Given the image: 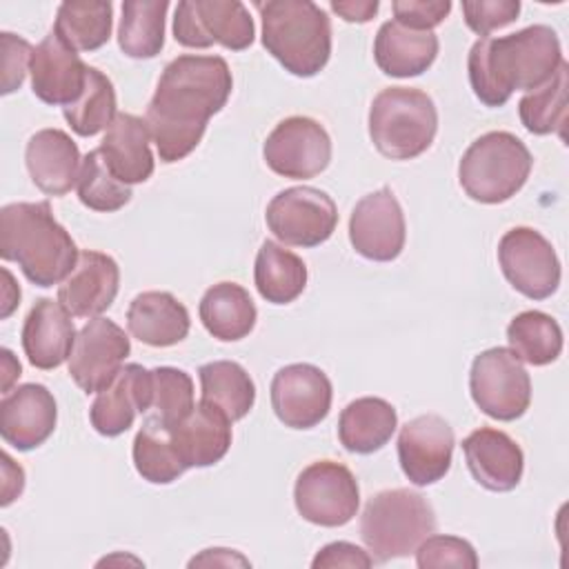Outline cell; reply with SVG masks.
<instances>
[{"label":"cell","mask_w":569,"mask_h":569,"mask_svg":"<svg viewBox=\"0 0 569 569\" xmlns=\"http://www.w3.org/2000/svg\"><path fill=\"white\" fill-rule=\"evenodd\" d=\"M231 87L229 64L220 56L184 53L164 67L144 113L162 162H178L198 147L209 118L227 104Z\"/></svg>","instance_id":"cell-1"},{"label":"cell","mask_w":569,"mask_h":569,"mask_svg":"<svg viewBox=\"0 0 569 569\" xmlns=\"http://www.w3.org/2000/svg\"><path fill=\"white\" fill-rule=\"evenodd\" d=\"M560 64V40L547 24H531L502 38H480L467 60L471 89L487 107H502L518 89L542 87Z\"/></svg>","instance_id":"cell-2"},{"label":"cell","mask_w":569,"mask_h":569,"mask_svg":"<svg viewBox=\"0 0 569 569\" xmlns=\"http://www.w3.org/2000/svg\"><path fill=\"white\" fill-rule=\"evenodd\" d=\"M0 256L18 262L38 287L60 284L78 262V247L53 218L51 204L11 202L0 211Z\"/></svg>","instance_id":"cell-3"},{"label":"cell","mask_w":569,"mask_h":569,"mask_svg":"<svg viewBox=\"0 0 569 569\" xmlns=\"http://www.w3.org/2000/svg\"><path fill=\"white\" fill-rule=\"evenodd\" d=\"M262 18V47L298 78L325 69L331 56V20L311 0L256 2Z\"/></svg>","instance_id":"cell-4"},{"label":"cell","mask_w":569,"mask_h":569,"mask_svg":"<svg viewBox=\"0 0 569 569\" xmlns=\"http://www.w3.org/2000/svg\"><path fill=\"white\" fill-rule=\"evenodd\" d=\"M436 531L427 498L411 489H387L371 496L360 518V538L376 562L409 556Z\"/></svg>","instance_id":"cell-5"},{"label":"cell","mask_w":569,"mask_h":569,"mask_svg":"<svg viewBox=\"0 0 569 569\" xmlns=\"http://www.w3.org/2000/svg\"><path fill=\"white\" fill-rule=\"evenodd\" d=\"M438 131L433 100L413 87H387L369 107V138L391 160H411L425 153Z\"/></svg>","instance_id":"cell-6"},{"label":"cell","mask_w":569,"mask_h":569,"mask_svg":"<svg viewBox=\"0 0 569 569\" xmlns=\"http://www.w3.org/2000/svg\"><path fill=\"white\" fill-rule=\"evenodd\" d=\"M527 144L509 131H489L473 140L458 164L465 193L482 204H498L516 196L531 173Z\"/></svg>","instance_id":"cell-7"},{"label":"cell","mask_w":569,"mask_h":569,"mask_svg":"<svg viewBox=\"0 0 569 569\" xmlns=\"http://www.w3.org/2000/svg\"><path fill=\"white\" fill-rule=\"evenodd\" d=\"M469 391L482 413L511 422L529 409L531 378L511 349L491 347L473 358Z\"/></svg>","instance_id":"cell-8"},{"label":"cell","mask_w":569,"mask_h":569,"mask_svg":"<svg viewBox=\"0 0 569 569\" xmlns=\"http://www.w3.org/2000/svg\"><path fill=\"white\" fill-rule=\"evenodd\" d=\"M256 27L247 7L238 0H182L173 16V38L189 49H207L213 42L242 51L253 42Z\"/></svg>","instance_id":"cell-9"},{"label":"cell","mask_w":569,"mask_h":569,"mask_svg":"<svg viewBox=\"0 0 569 569\" xmlns=\"http://www.w3.org/2000/svg\"><path fill=\"white\" fill-rule=\"evenodd\" d=\"M293 502L307 522L320 527H342L358 511V480L342 462H311L298 473Z\"/></svg>","instance_id":"cell-10"},{"label":"cell","mask_w":569,"mask_h":569,"mask_svg":"<svg viewBox=\"0 0 569 569\" xmlns=\"http://www.w3.org/2000/svg\"><path fill=\"white\" fill-rule=\"evenodd\" d=\"M264 220L280 242L318 247L336 231L338 209L331 196L316 187H291L271 198Z\"/></svg>","instance_id":"cell-11"},{"label":"cell","mask_w":569,"mask_h":569,"mask_svg":"<svg viewBox=\"0 0 569 569\" xmlns=\"http://www.w3.org/2000/svg\"><path fill=\"white\" fill-rule=\"evenodd\" d=\"M498 262L509 284L531 300H545L560 284V260L551 242L531 227H513L498 242Z\"/></svg>","instance_id":"cell-12"},{"label":"cell","mask_w":569,"mask_h":569,"mask_svg":"<svg viewBox=\"0 0 569 569\" xmlns=\"http://www.w3.org/2000/svg\"><path fill=\"white\" fill-rule=\"evenodd\" d=\"M262 156L267 167L282 178H313L331 162V138L318 120L291 116L267 136Z\"/></svg>","instance_id":"cell-13"},{"label":"cell","mask_w":569,"mask_h":569,"mask_svg":"<svg viewBox=\"0 0 569 569\" xmlns=\"http://www.w3.org/2000/svg\"><path fill=\"white\" fill-rule=\"evenodd\" d=\"M131 351L129 336L109 318H91L76 336L69 356V376L84 393H98L120 373Z\"/></svg>","instance_id":"cell-14"},{"label":"cell","mask_w":569,"mask_h":569,"mask_svg":"<svg viewBox=\"0 0 569 569\" xmlns=\"http://www.w3.org/2000/svg\"><path fill=\"white\" fill-rule=\"evenodd\" d=\"M405 213L389 187L362 196L349 218V240L356 253L376 262H391L405 249Z\"/></svg>","instance_id":"cell-15"},{"label":"cell","mask_w":569,"mask_h":569,"mask_svg":"<svg viewBox=\"0 0 569 569\" xmlns=\"http://www.w3.org/2000/svg\"><path fill=\"white\" fill-rule=\"evenodd\" d=\"M331 380L309 362L287 365L271 380V407L278 420L291 429H311L320 425L331 409Z\"/></svg>","instance_id":"cell-16"},{"label":"cell","mask_w":569,"mask_h":569,"mask_svg":"<svg viewBox=\"0 0 569 569\" xmlns=\"http://www.w3.org/2000/svg\"><path fill=\"white\" fill-rule=\"evenodd\" d=\"M453 445V429L442 416H416L398 433V460L402 473L416 487L438 482L451 467Z\"/></svg>","instance_id":"cell-17"},{"label":"cell","mask_w":569,"mask_h":569,"mask_svg":"<svg viewBox=\"0 0 569 569\" xmlns=\"http://www.w3.org/2000/svg\"><path fill=\"white\" fill-rule=\"evenodd\" d=\"M56 420V398L38 382L16 387L0 402V436L18 451L40 447L53 433Z\"/></svg>","instance_id":"cell-18"},{"label":"cell","mask_w":569,"mask_h":569,"mask_svg":"<svg viewBox=\"0 0 569 569\" xmlns=\"http://www.w3.org/2000/svg\"><path fill=\"white\" fill-rule=\"evenodd\" d=\"M87 71L89 67L53 29L38 47H33L29 67L31 89L44 104L67 107L76 102L84 91Z\"/></svg>","instance_id":"cell-19"},{"label":"cell","mask_w":569,"mask_h":569,"mask_svg":"<svg viewBox=\"0 0 569 569\" xmlns=\"http://www.w3.org/2000/svg\"><path fill=\"white\" fill-rule=\"evenodd\" d=\"M120 287L118 262L102 251H80L73 271L60 282L58 300L78 318H98L107 311Z\"/></svg>","instance_id":"cell-20"},{"label":"cell","mask_w":569,"mask_h":569,"mask_svg":"<svg viewBox=\"0 0 569 569\" xmlns=\"http://www.w3.org/2000/svg\"><path fill=\"white\" fill-rule=\"evenodd\" d=\"M151 409V371L142 365H124L109 387L98 391L89 420L100 436L124 433L138 413Z\"/></svg>","instance_id":"cell-21"},{"label":"cell","mask_w":569,"mask_h":569,"mask_svg":"<svg viewBox=\"0 0 569 569\" xmlns=\"http://www.w3.org/2000/svg\"><path fill=\"white\" fill-rule=\"evenodd\" d=\"M462 451L473 480L489 491H511L525 469L518 442L493 427H480L462 440Z\"/></svg>","instance_id":"cell-22"},{"label":"cell","mask_w":569,"mask_h":569,"mask_svg":"<svg viewBox=\"0 0 569 569\" xmlns=\"http://www.w3.org/2000/svg\"><path fill=\"white\" fill-rule=\"evenodd\" d=\"M76 336L71 313L62 307V302L40 298L24 318L22 349L36 369L49 371L69 360Z\"/></svg>","instance_id":"cell-23"},{"label":"cell","mask_w":569,"mask_h":569,"mask_svg":"<svg viewBox=\"0 0 569 569\" xmlns=\"http://www.w3.org/2000/svg\"><path fill=\"white\" fill-rule=\"evenodd\" d=\"M27 171L33 184L47 196H64L78 184L80 151L71 136L62 129L36 131L24 149Z\"/></svg>","instance_id":"cell-24"},{"label":"cell","mask_w":569,"mask_h":569,"mask_svg":"<svg viewBox=\"0 0 569 569\" xmlns=\"http://www.w3.org/2000/svg\"><path fill=\"white\" fill-rule=\"evenodd\" d=\"M171 438L187 469L211 467L231 447V420L218 407L200 400L180 425L171 427Z\"/></svg>","instance_id":"cell-25"},{"label":"cell","mask_w":569,"mask_h":569,"mask_svg":"<svg viewBox=\"0 0 569 569\" xmlns=\"http://www.w3.org/2000/svg\"><path fill=\"white\" fill-rule=\"evenodd\" d=\"M149 142L151 136L142 118L133 113H118L107 127L98 149L120 182L138 184L149 180L153 173V153Z\"/></svg>","instance_id":"cell-26"},{"label":"cell","mask_w":569,"mask_h":569,"mask_svg":"<svg viewBox=\"0 0 569 569\" xmlns=\"http://www.w3.org/2000/svg\"><path fill=\"white\" fill-rule=\"evenodd\" d=\"M127 327L149 347H171L187 338L191 320L187 307L169 291H142L127 309Z\"/></svg>","instance_id":"cell-27"},{"label":"cell","mask_w":569,"mask_h":569,"mask_svg":"<svg viewBox=\"0 0 569 569\" xmlns=\"http://www.w3.org/2000/svg\"><path fill=\"white\" fill-rule=\"evenodd\" d=\"M438 36L416 31L396 20L380 24L373 42V58L382 73L391 78H413L427 71L438 56Z\"/></svg>","instance_id":"cell-28"},{"label":"cell","mask_w":569,"mask_h":569,"mask_svg":"<svg viewBox=\"0 0 569 569\" xmlns=\"http://www.w3.org/2000/svg\"><path fill=\"white\" fill-rule=\"evenodd\" d=\"M398 427V413L391 402L365 396L349 402L338 420L340 445L351 453H373L382 449Z\"/></svg>","instance_id":"cell-29"},{"label":"cell","mask_w":569,"mask_h":569,"mask_svg":"<svg viewBox=\"0 0 569 569\" xmlns=\"http://www.w3.org/2000/svg\"><path fill=\"white\" fill-rule=\"evenodd\" d=\"M198 313L204 329L222 342H236L249 336L258 318L249 291L236 282L209 287L200 300Z\"/></svg>","instance_id":"cell-30"},{"label":"cell","mask_w":569,"mask_h":569,"mask_svg":"<svg viewBox=\"0 0 569 569\" xmlns=\"http://www.w3.org/2000/svg\"><path fill=\"white\" fill-rule=\"evenodd\" d=\"M253 280L258 293L271 305L293 302L307 287V267L300 256L264 240L256 256Z\"/></svg>","instance_id":"cell-31"},{"label":"cell","mask_w":569,"mask_h":569,"mask_svg":"<svg viewBox=\"0 0 569 569\" xmlns=\"http://www.w3.org/2000/svg\"><path fill=\"white\" fill-rule=\"evenodd\" d=\"M202 400L224 411L236 422L244 418L256 402V385L242 365L233 360H213L198 369Z\"/></svg>","instance_id":"cell-32"},{"label":"cell","mask_w":569,"mask_h":569,"mask_svg":"<svg viewBox=\"0 0 569 569\" xmlns=\"http://www.w3.org/2000/svg\"><path fill=\"white\" fill-rule=\"evenodd\" d=\"M167 0H127L118 27V44L124 56L149 60L164 47Z\"/></svg>","instance_id":"cell-33"},{"label":"cell","mask_w":569,"mask_h":569,"mask_svg":"<svg viewBox=\"0 0 569 569\" xmlns=\"http://www.w3.org/2000/svg\"><path fill=\"white\" fill-rule=\"evenodd\" d=\"M113 4L69 0L58 7L53 31L73 51H96L111 38Z\"/></svg>","instance_id":"cell-34"},{"label":"cell","mask_w":569,"mask_h":569,"mask_svg":"<svg viewBox=\"0 0 569 569\" xmlns=\"http://www.w3.org/2000/svg\"><path fill=\"white\" fill-rule=\"evenodd\" d=\"M136 471L151 485H169L178 480L187 467L173 445L171 429L158 418H149L133 438Z\"/></svg>","instance_id":"cell-35"},{"label":"cell","mask_w":569,"mask_h":569,"mask_svg":"<svg viewBox=\"0 0 569 569\" xmlns=\"http://www.w3.org/2000/svg\"><path fill=\"white\" fill-rule=\"evenodd\" d=\"M507 340L520 362L545 367L562 351L560 325L542 311L529 309L518 313L507 327Z\"/></svg>","instance_id":"cell-36"},{"label":"cell","mask_w":569,"mask_h":569,"mask_svg":"<svg viewBox=\"0 0 569 569\" xmlns=\"http://www.w3.org/2000/svg\"><path fill=\"white\" fill-rule=\"evenodd\" d=\"M567 76L569 64L562 60L558 71L542 87L527 91L518 102V113L529 133H558L565 138L567 124Z\"/></svg>","instance_id":"cell-37"},{"label":"cell","mask_w":569,"mask_h":569,"mask_svg":"<svg viewBox=\"0 0 569 569\" xmlns=\"http://www.w3.org/2000/svg\"><path fill=\"white\" fill-rule=\"evenodd\" d=\"M62 113L69 127L82 138L96 136L102 129H107L118 116L116 89L111 80L100 69L89 67L82 96L76 102L62 107Z\"/></svg>","instance_id":"cell-38"},{"label":"cell","mask_w":569,"mask_h":569,"mask_svg":"<svg viewBox=\"0 0 569 569\" xmlns=\"http://www.w3.org/2000/svg\"><path fill=\"white\" fill-rule=\"evenodd\" d=\"M78 198L84 207L93 211H118L131 200V187L120 182L111 169L107 167L100 149L89 151L82 158L80 176H78Z\"/></svg>","instance_id":"cell-39"},{"label":"cell","mask_w":569,"mask_h":569,"mask_svg":"<svg viewBox=\"0 0 569 569\" xmlns=\"http://www.w3.org/2000/svg\"><path fill=\"white\" fill-rule=\"evenodd\" d=\"M193 380L176 367L151 369V409L164 427L180 425L193 411Z\"/></svg>","instance_id":"cell-40"},{"label":"cell","mask_w":569,"mask_h":569,"mask_svg":"<svg viewBox=\"0 0 569 569\" xmlns=\"http://www.w3.org/2000/svg\"><path fill=\"white\" fill-rule=\"evenodd\" d=\"M416 565L420 569L433 567H462L476 569L478 556L471 542L456 536H427L416 549Z\"/></svg>","instance_id":"cell-41"},{"label":"cell","mask_w":569,"mask_h":569,"mask_svg":"<svg viewBox=\"0 0 569 569\" xmlns=\"http://www.w3.org/2000/svg\"><path fill=\"white\" fill-rule=\"evenodd\" d=\"M467 27L480 38H489L491 31L511 24L520 13L518 0H467L462 2Z\"/></svg>","instance_id":"cell-42"},{"label":"cell","mask_w":569,"mask_h":569,"mask_svg":"<svg viewBox=\"0 0 569 569\" xmlns=\"http://www.w3.org/2000/svg\"><path fill=\"white\" fill-rule=\"evenodd\" d=\"M0 47H2V93H11L16 89H20L29 67H31V56H33V47L9 31L0 33Z\"/></svg>","instance_id":"cell-43"},{"label":"cell","mask_w":569,"mask_h":569,"mask_svg":"<svg viewBox=\"0 0 569 569\" xmlns=\"http://www.w3.org/2000/svg\"><path fill=\"white\" fill-rule=\"evenodd\" d=\"M396 22L416 31H431L451 11L449 0H396L391 2Z\"/></svg>","instance_id":"cell-44"},{"label":"cell","mask_w":569,"mask_h":569,"mask_svg":"<svg viewBox=\"0 0 569 569\" xmlns=\"http://www.w3.org/2000/svg\"><path fill=\"white\" fill-rule=\"evenodd\" d=\"M371 565H373V558H371L369 551L360 549L353 542H345V540L325 545L316 553V558L311 560L313 569H336V567H356V569L362 567V569H367Z\"/></svg>","instance_id":"cell-45"},{"label":"cell","mask_w":569,"mask_h":569,"mask_svg":"<svg viewBox=\"0 0 569 569\" xmlns=\"http://www.w3.org/2000/svg\"><path fill=\"white\" fill-rule=\"evenodd\" d=\"M331 9L347 22H369L378 11V0H333Z\"/></svg>","instance_id":"cell-46"},{"label":"cell","mask_w":569,"mask_h":569,"mask_svg":"<svg viewBox=\"0 0 569 569\" xmlns=\"http://www.w3.org/2000/svg\"><path fill=\"white\" fill-rule=\"evenodd\" d=\"M2 473H4V482H2V507L11 505L24 489V471L20 465H13L9 453H2Z\"/></svg>","instance_id":"cell-47"},{"label":"cell","mask_w":569,"mask_h":569,"mask_svg":"<svg viewBox=\"0 0 569 569\" xmlns=\"http://www.w3.org/2000/svg\"><path fill=\"white\" fill-rule=\"evenodd\" d=\"M216 567V565H220V567H233V565H240V567H247L249 565V560L247 558H242L240 553H236L233 549H204L200 556H196V558H191L189 560V567Z\"/></svg>","instance_id":"cell-48"},{"label":"cell","mask_w":569,"mask_h":569,"mask_svg":"<svg viewBox=\"0 0 569 569\" xmlns=\"http://www.w3.org/2000/svg\"><path fill=\"white\" fill-rule=\"evenodd\" d=\"M2 276H4V280H7V284H4V298H2V318H7L13 309H16V305L20 302V289L13 284V278H11V273L7 271V269H2Z\"/></svg>","instance_id":"cell-49"},{"label":"cell","mask_w":569,"mask_h":569,"mask_svg":"<svg viewBox=\"0 0 569 569\" xmlns=\"http://www.w3.org/2000/svg\"><path fill=\"white\" fill-rule=\"evenodd\" d=\"M2 371H4V378H2V391L9 393V385L16 376H20V362L13 358V353L9 349H2Z\"/></svg>","instance_id":"cell-50"}]
</instances>
